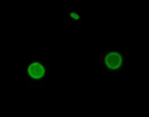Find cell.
<instances>
[{
    "label": "cell",
    "mask_w": 149,
    "mask_h": 117,
    "mask_svg": "<svg viewBox=\"0 0 149 117\" xmlns=\"http://www.w3.org/2000/svg\"><path fill=\"white\" fill-rule=\"evenodd\" d=\"M104 63L110 71L120 69V66L123 65V55H121L118 51H110V53H107V55L104 57Z\"/></svg>",
    "instance_id": "6da1fadb"
},
{
    "label": "cell",
    "mask_w": 149,
    "mask_h": 117,
    "mask_svg": "<svg viewBox=\"0 0 149 117\" xmlns=\"http://www.w3.org/2000/svg\"><path fill=\"white\" fill-rule=\"evenodd\" d=\"M26 71H28V76H30L31 79L37 80V79H42V77H44L45 68H44V65L39 63V62H33V63L28 65Z\"/></svg>",
    "instance_id": "7a4b0ae2"
}]
</instances>
